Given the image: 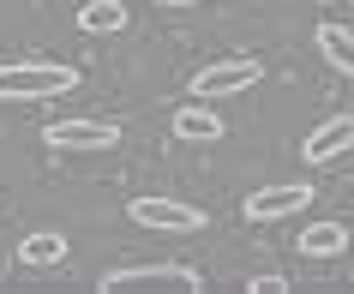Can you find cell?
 I'll return each instance as SVG.
<instances>
[{"label": "cell", "instance_id": "1", "mask_svg": "<svg viewBox=\"0 0 354 294\" xmlns=\"http://www.w3.org/2000/svg\"><path fill=\"white\" fill-rule=\"evenodd\" d=\"M78 91V66L66 60H12L0 66V102H42V96Z\"/></svg>", "mask_w": 354, "mask_h": 294}, {"label": "cell", "instance_id": "2", "mask_svg": "<svg viewBox=\"0 0 354 294\" xmlns=\"http://www.w3.org/2000/svg\"><path fill=\"white\" fill-rule=\"evenodd\" d=\"M102 294H120V288H205L198 282V270L192 264H120V270H109L102 282H96Z\"/></svg>", "mask_w": 354, "mask_h": 294}, {"label": "cell", "instance_id": "3", "mask_svg": "<svg viewBox=\"0 0 354 294\" xmlns=\"http://www.w3.org/2000/svg\"><path fill=\"white\" fill-rule=\"evenodd\" d=\"M127 217L138 222V228H162V235H198V228H205V210H198V204H187V199H156V192L132 199Z\"/></svg>", "mask_w": 354, "mask_h": 294}, {"label": "cell", "instance_id": "4", "mask_svg": "<svg viewBox=\"0 0 354 294\" xmlns=\"http://www.w3.org/2000/svg\"><path fill=\"white\" fill-rule=\"evenodd\" d=\"M264 78V66L252 55H234V60H210L205 73H192V96L205 102V96H241V91H252Z\"/></svg>", "mask_w": 354, "mask_h": 294}, {"label": "cell", "instance_id": "5", "mask_svg": "<svg viewBox=\"0 0 354 294\" xmlns=\"http://www.w3.org/2000/svg\"><path fill=\"white\" fill-rule=\"evenodd\" d=\"M42 145H55V150H114L120 145V127H114V120H91V114H78V120H48V127H42Z\"/></svg>", "mask_w": 354, "mask_h": 294}, {"label": "cell", "instance_id": "6", "mask_svg": "<svg viewBox=\"0 0 354 294\" xmlns=\"http://www.w3.org/2000/svg\"><path fill=\"white\" fill-rule=\"evenodd\" d=\"M306 204H313V186L306 181H277V186L246 192V222H282V217H300Z\"/></svg>", "mask_w": 354, "mask_h": 294}, {"label": "cell", "instance_id": "7", "mask_svg": "<svg viewBox=\"0 0 354 294\" xmlns=\"http://www.w3.org/2000/svg\"><path fill=\"white\" fill-rule=\"evenodd\" d=\"M342 150H354V114H336V120H324V127H313L306 138H300V156L306 163H336Z\"/></svg>", "mask_w": 354, "mask_h": 294}, {"label": "cell", "instance_id": "8", "mask_svg": "<svg viewBox=\"0 0 354 294\" xmlns=\"http://www.w3.org/2000/svg\"><path fill=\"white\" fill-rule=\"evenodd\" d=\"M223 114H210L205 102H187V109H174V138L180 145H223Z\"/></svg>", "mask_w": 354, "mask_h": 294}, {"label": "cell", "instance_id": "9", "mask_svg": "<svg viewBox=\"0 0 354 294\" xmlns=\"http://www.w3.org/2000/svg\"><path fill=\"white\" fill-rule=\"evenodd\" d=\"M60 258H66V235H55V228H37L19 240V264H30V270H48Z\"/></svg>", "mask_w": 354, "mask_h": 294}, {"label": "cell", "instance_id": "10", "mask_svg": "<svg viewBox=\"0 0 354 294\" xmlns=\"http://www.w3.org/2000/svg\"><path fill=\"white\" fill-rule=\"evenodd\" d=\"M78 30H91V37L127 30V0H84L78 6Z\"/></svg>", "mask_w": 354, "mask_h": 294}, {"label": "cell", "instance_id": "11", "mask_svg": "<svg viewBox=\"0 0 354 294\" xmlns=\"http://www.w3.org/2000/svg\"><path fill=\"white\" fill-rule=\"evenodd\" d=\"M313 42H318V55L330 60L336 73H348V78H354V30H342V24H318Z\"/></svg>", "mask_w": 354, "mask_h": 294}, {"label": "cell", "instance_id": "12", "mask_svg": "<svg viewBox=\"0 0 354 294\" xmlns=\"http://www.w3.org/2000/svg\"><path fill=\"white\" fill-rule=\"evenodd\" d=\"M342 240H348V235H342V222H313L295 246H300L306 258H330V252H342Z\"/></svg>", "mask_w": 354, "mask_h": 294}, {"label": "cell", "instance_id": "13", "mask_svg": "<svg viewBox=\"0 0 354 294\" xmlns=\"http://www.w3.org/2000/svg\"><path fill=\"white\" fill-rule=\"evenodd\" d=\"M282 288H288L282 276H252V282H246V294H282Z\"/></svg>", "mask_w": 354, "mask_h": 294}, {"label": "cell", "instance_id": "14", "mask_svg": "<svg viewBox=\"0 0 354 294\" xmlns=\"http://www.w3.org/2000/svg\"><path fill=\"white\" fill-rule=\"evenodd\" d=\"M156 6H192V0H156Z\"/></svg>", "mask_w": 354, "mask_h": 294}]
</instances>
